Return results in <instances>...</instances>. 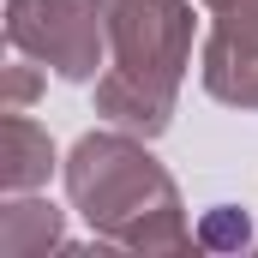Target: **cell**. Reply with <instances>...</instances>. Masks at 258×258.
I'll return each instance as SVG.
<instances>
[{
    "instance_id": "9",
    "label": "cell",
    "mask_w": 258,
    "mask_h": 258,
    "mask_svg": "<svg viewBox=\"0 0 258 258\" xmlns=\"http://www.w3.org/2000/svg\"><path fill=\"white\" fill-rule=\"evenodd\" d=\"M198 6H210V12H216V6H228V0H198Z\"/></svg>"
},
{
    "instance_id": "2",
    "label": "cell",
    "mask_w": 258,
    "mask_h": 258,
    "mask_svg": "<svg viewBox=\"0 0 258 258\" xmlns=\"http://www.w3.org/2000/svg\"><path fill=\"white\" fill-rule=\"evenodd\" d=\"M192 66V0H108V66L96 114L138 138H162Z\"/></svg>"
},
{
    "instance_id": "3",
    "label": "cell",
    "mask_w": 258,
    "mask_h": 258,
    "mask_svg": "<svg viewBox=\"0 0 258 258\" xmlns=\"http://www.w3.org/2000/svg\"><path fill=\"white\" fill-rule=\"evenodd\" d=\"M6 42L66 84H90L108 54V0H6Z\"/></svg>"
},
{
    "instance_id": "4",
    "label": "cell",
    "mask_w": 258,
    "mask_h": 258,
    "mask_svg": "<svg viewBox=\"0 0 258 258\" xmlns=\"http://www.w3.org/2000/svg\"><path fill=\"white\" fill-rule=\"evenodd\" d=\"M198 72H204V90L216 102L258 114V0H228L210 12Z\"/></svg>"
},
{
    "instance_id": "7",
    "label": "cell",
    "mask_w": 258,
    "mask_h": 258,
    "mask_svg": "<svg viewBox=\"0 0 258 258\" xmlns=\"http://www.w3.org/2000/svg\"><path fill=\"white\" fill-rule=\"evenodd\" d=\"M198 246H210V252H240L246 240H252V222H246V210H234V204H216V210H204L198 216Z\"/></svg>"
},
{
    "instance_id": "1",
    "label": "cell",
    "mask_w": 258,
    "mask_h": 258,
    "mask_svg": "<svg viewBox=\"0 0 258 258\" xmlns=\"http://www.w3.org/2000/svg\"><path fill=\"white\" fill-rule=\"evenodd\" d=\"M60 174H66L72 210L90 222L96 240L126 246V252H186V246H198L180 186L150 156V138H138L126 126L84 132L66 150Z\"/></svg>"
},
{
    "instance_id": "5",
    "label": "cell",
    "mask_w": 258,
    "mask_h": 258,
    "mask_svg": "<svg viewBox=\"0 0 258 258\" xmlns=\"http://www.w3.org/2000/svg\"><path fill=\"white\" fill-rule=\"evenodd\" d=\"M54 174V138L36 126L30 114L0 120V192H42Z\"/></svg>"
},
{
    "instance_id": "8",
    "label": "cell",
    "mask_w": 258,
    "mask_h": 258,
    "mask_svg": "<svg viewBox=\"0 0 258 258\" xmlns=\"http://www.w3.org/2000/svg\"><path fill=\"white\" fill-rule=\"evenodd\" d=\"M42 72H48V66H36L30 54H18V60L6 66V96H0V114H30V102H36V90H42Z\"/></svg>"
},
{
    "instance_id": "6",
    "label": "cell",
    "mask_w": 258,
    "mask_h": 258,
    "mask_svg": "<svg viewBox=\"0 0 258 258\" xmlns=\"http://www.w3.org/2000/svg\"><path fill=\"white\" fill-rule=\"evenodd\" d=\"M66 246V210L36 192H12L0 204V258H42Z\"/></svg>"
}]
</instances>
